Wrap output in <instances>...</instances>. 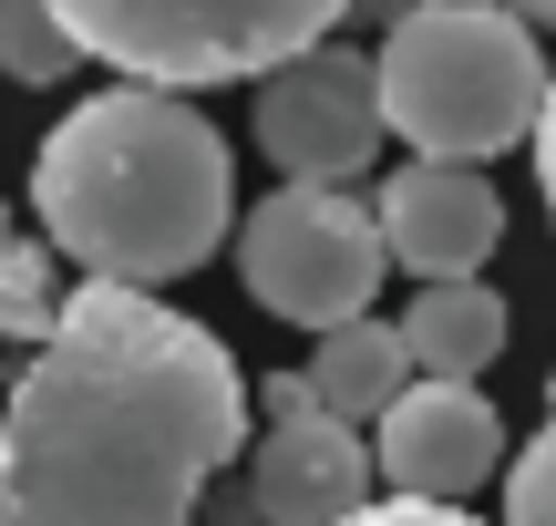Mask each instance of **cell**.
Returning a JSON list of instances; mask_svg holds the SVG:
<instances>
[{"instance_id":"cell-19","label":"cell","mask_w":556,"mask_h":526,"mask_svg":"<svg viewBox=\"0 0 556 526\" xmlns=\"http://www.w3.org/2000/svg\"><path fill=\"white\" fill-rule=\"evenodd\" d=\"M495 11H516L526 32H536V21H556V0H495Z\"/></svg>"},{"instance_id":"cell-13","label":"cell","mask_w":556,"mask_h":526,"mask_svg":"<svg viewBox=\"0 0 556 526\" xmlns=\"http://www.w3.org/2000/svg\"><path fill=\"white\" fill-rule=\"evenodd\" d=\"M73 41H62V21L41 11V0H0V73L11 83H62L73 73Z\"/></svg>"},{"instance_id":"cell-9","label":"cell","mask_w":556,"mask_h":526,"mask_svg":"<svg viewBox=\"0 0 556 526\" xmlns=\"http://www.w3.org/2000/svg\"><path fill=\"white\" fill-rule=\"evenodd\" d=\"M248 526H340L371 506V454L351 424H268L248 454Z\"/></svg>"},{"instance_id":"cell-2","label":"cell","mask_w":556,"mask_h":526,"mask_svg":"<svg viewBox=\"0 0 556 526\" xmlns=\"http://www.w3.org/2000/svg\"><path fill=\"white\" fill-rule=\"evenodd\" d=\"M31 206H41V248H62L83 279L155 300L165 279H186L227 248L238 165L197 103L114 83V93H83L41 135Z\"/></svg>"},{"instance_id":"cell-4","label":"cell","mask_w":556,"mask_h":526,"mask_svg":"<svg viewBox=\"0 0 556 526\" xmlns=\"http://www.w3.org/2000/svg\"><path fill=\"white\" fill-rule=\"evenodd\" d=\"M83 62H114L144 93H206V83H258L278 62L340 41L351 0H41Z\"/></svg>"},{"instance_id":"cell-11","label":"cell","mask_w":556,"mask_h":526,"mask_svg":"<svg viewBox=\"0 0 556 526\" xmlns=\"http://www.w3.org/2000/svg\"><path fill=\"white\" fill-rule=\"evenodd\" d=\"M309 413L319 424H381L392 413V392L413 383V362H402V330L392 321H340V330H319V351H309Z\"/></svg>"},{"instance_id":"cell-6","label":"cell","mask_w":556,"mask_h":526,"mask_svg":"<svg viewBox=\"0 0 556 526\" xmlns=\"http://www.w3.org/2000/svg\"><path fill=\"white\" fill-rule=\"evenodd\" d=\"M258 155L278 165L289 186H351L361 165L381 155V103H371V52L351 41H319V52L258 73Z\"/></svg>"},{"instance_id":"cell-15","label":"cell","mask_w":556,"mask_h":526,"mask_svg":"<svg viewBox=\"0 0 556 526\" xmlns=\"http://www.w3.org/2000/svg\"><path fill=\"white\" fill-rule=\"evenodd\" d=\"M340 526H475L464 506H402V496H371L361 516H340Z\"/></svg>"},{"instance_id":"cell-7","label":"cell","mask_w":556,"mask_h":526,"mask_svg":"<svg viewBox=\"0 0 556 526\" xmlns=\"http://www.w3.org/2000/svg\"><path fill=\"white\" fill-rule=\"evenodd\" d=\"M361 454H371V486H392L402 506H464L475 486H495L505 424L475 383H402Z\"/></svg>"},{"instance_id":"cell-8","label":"cell","mask_w":556,"mask_h":526,"mask_svg":"<svg viewBox=\"0 0 556 526\" xmlns=\"http://www.w3.org/2000/svg\"><path fill=\"white\" fill-rule=\"evenodd\" d=\"M371 227H381V259L392 268H413L422 289H443V279H475V268L495 259L505 197H495L484 165H422L413 155L402 176H381Z\"/></svg>"},{"instance_id":"cell-20","label":"cell","mask_w":556,"mask_h":526,"mask_svg":"<svg viewBox=\"0 0 556 526\" xmlns=\"http://www.w3.org/2000/svg\"><path fill=\"white\" fill-rule=\"evenodd\" d=\"M546 403H556V372H546Z\"/></svg>"},{"instance_id":"cell-17","label":"cell","mask_w":556,"mask_h":526,"mask_svg":"<svg viewBox=\"0 0 556 526\" xmlns=\"http://www.w3.org/2000/svg\"><path fill=\"white\" fill-rule=\"evenodd\" d=\"M258 413H268V424H309V383H299V372H268V383H258Z\"/></svg>"},{"instance_id":"cell-5","label":"cell","mask_w":556,"mask_h":526,"mask_svg":"<svg viewBox=\"0 0 556 526\" xmlns=\"http://www.w3.org/2000/svg\"><path fill=\"white\" fill-rule=\"evenodd\" d=\"M381 268H392L381 259V227H371V206H361L351 186H278L238 227L248 300H268L278 321H299L309 341L340 330V321H371Z\"/></svg>"},{"instance_id":"cell-18","label":"cell","mask_w":556,"mask_h":526,"mask_svg":"<svg viewBox=\"0 0 556 526\" xmlns=\"http://www.w3.org/2000/svg\"><path fill=\"white\" fill-rule=\"evenodd\" d=\"M351 11H371L381 32H392V21H413V11H433V0H351Z\"/></svg>"},{"instance_id":"cell-16","label":"cell","mask_w":556,"mask_h":526,"mask_svg":"<svg viewBox=\"0 0 556 526\" xmlns=\"http://www.w3.org/2000/svg\"><path fill=\"white\" fill-rule=\"evenodd\" d=\"M536 186H546V217H556V62H546V103H536Z\"/></svg>"},{"instance_id":"cell-14","label":"cell","mask_w":556,"mask_h":526,"mask_svg":"<svg viewBox=\"0 0 556 526\" xmlns=\"http://www.w3.org/2000/svg\"><path fill=\"white\" fill-rule=\"evenodd\" d=\"M505 526H556V413L526 454H505Z\"/></svg>"},{"instance_id":"cell-1","label":"cell","mask_w":556,"mask_h":526,"mask_svg":"<svg viewBox=\"0 0 556 526\" xmlns=\"http://www.w3.org/2000/svg\"><path fill=\"white\" fill-rule=\"evenodd\" d=\"M248 444L227 341L144 289H62L0 403V526H197Z\"/></svg>"},{"instance_id":"cell-3","label":"cell","mask_w":556,"mask_h":526,"mask_svg":"<svg viewBox=\"0 0 556 526\" xmlns=\"http://www.w3.org/2000/svg\"><path fill=\"white\" fill-rule=\"evenodd\" d=\"M371 103L381 135H402L422 165H484L536 135L546 52L495 0H433L371 41Z\"/></svg>"},{"instance_id":"cell-10","label":"cell","mask_w":556,"mask_h":526,"mask_svg":"<svg viewBox=\"0 0 556 526\" xmlns=\"http://www.w3.org/2000/svg\"><path fill=\"white\" fill-rule=\"evenodd\" d=\"M392 330H402V362H413L422 383H475L505 351V300L484 279H443V289H413V310H402Z\"/></svg>"},{"instance_id":"cell-12","label":"cell","mask_w":556,"mask_h":526,"mask_svg":"<svg viewBox=\"0 0 556 526\" xmlns=\"http://www.w3.org/2000/svg\"><path fill=\"white\" fill-rule=\"evenodd\" d=\"M52 310H62L52 248H41V238H21V227H11V206H0V351H11V341H41V330H52Z\"/></svg>"}]
</instances>
